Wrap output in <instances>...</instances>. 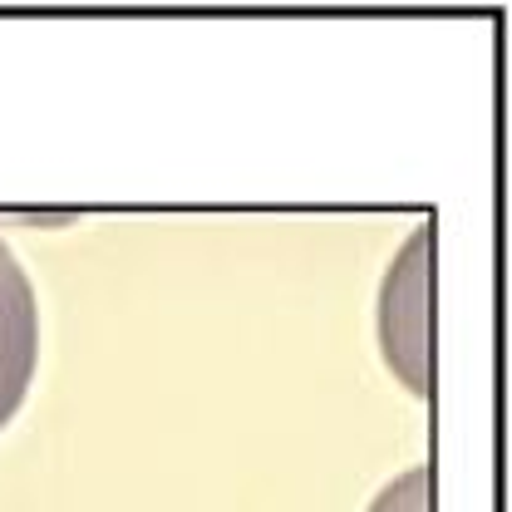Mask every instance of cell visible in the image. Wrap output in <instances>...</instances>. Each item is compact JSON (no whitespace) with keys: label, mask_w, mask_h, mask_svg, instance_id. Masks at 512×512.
Returning a JSON list of instances; mask_svg holds the SVG:
<instances>
[{"label":"cell","mask_w":512,"mask_h":512,"mask_svg":"<svg viewBox=\"0 0 512 512\" xmlns=\"http://www.w3.org/2000/svg\"><path fill=\"white\" fill-rule=\"evenodd\" d=\"M429 242H434V227L424 222L419 237L404 242L380 291L384 360L414 394H429V256H434Z\"/></svg>","instance_id":"obj_1"},{"label":"cell","mask_w":512,"mask_h":512,"mask_svg":"<svg viewBox=\"0 0 512 512\" xmlns=\"http://www.w3.org/2000/svg\"><path fill=\"white\" fill-rule=\"evenodd\" d=\"M40 360V311L25 266L0 237V429L20 414Z\"/></svg>","instance_id":"obj_2"},{"label":"cell","mask_w":512,"mask_h":512,"mask_svg":"<svg viewBox=\"0 0 512 512\" xmlns=\"http://www.w3.org/2000/svg\"><path fill=\"white\" fill-rule=\"evenodd\" d=\"M429 493H434L429 488V468H409L375 498L370 512H429Z\"/></svg>","instance_id":"obj_3"}]
</instances>
